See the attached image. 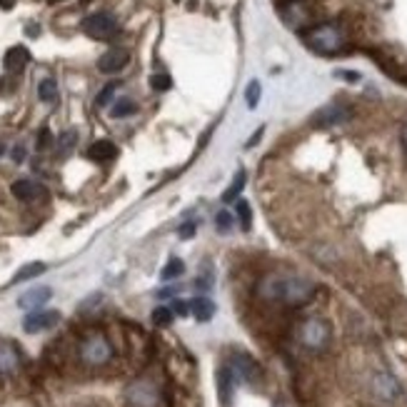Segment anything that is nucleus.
Wrapping results in <instances>:
<instances>
[{"instance_id": "nucleus-1", "label": "nucleus", "mask_w": 407, "mask_h": 407, "mask_svg": "<svg viewBox=\"0 0 407 407\" xmlns=\"http://www.w3.org/2000/svg\"><path fill=\"white\" fill-rule=\"evenodd\" d=\"M257 295L268 302H280L288 307H300L313 300L315 285L307 277L293 272H270L257 285Z\"/></svg>"}, {"instance_id": "nucleus-2", "label": "nucleus", "mask_w": 407, "mask_h": 407, "mask_svg": "<svg viewBox=\"0 0 407 407\" xmlns=\"http://www.w3.org/2000/svg\"><path fill=\"white\" fill-rule=\"evenodd\" d=\"M307 48L320 55H335L345 48L347 38H345V31L340 26H332V23H322V26H313L302 33Z\"/></svg>"}, {"instance_id": "nucleus-3", "label": "nucleus", "mask_w": 407, "mask_h": 407, "mask_svg": "<svg viewBox=\"0 0 407 407\" xmlns=\"http://www.w3.org/2000/svg\"><path fill=\"white\" fill-rule=\"evenodd\" d=\"M78 357L88 367H103V365L113 360V345H110V340L103 332L93 330L88 335H83L80 345H78Z\"/></svg>"}, {"instance_id": "nucleus-4", "label": "nucleus", "mask_w": 407, "mask_h": 407, "mask_svg": "<svg viewBox=\"0 0 407 407\" xmlns=\"http://www.w3.org/2000/svg\"><path fill=\"white\" fill-rule=\"evenodd\" d=\"M332 338V330L327 325V320L322 318H307L297 327V340L307 352H322L327 350Z\"/></svg>"}, {"instance_id": "nucleus-5", "label": "nucleus", "mask_w": 407, "mask_h": 407, "mask_svg": "<svg viewBox=\"0 0 407 407\" xmlns=\"http://www.w3.org/2000/svg\"><path fill=\"white\" fill-rule=\"evenodd\" d=\"M125 400L130 407H163V395H160L155 382L150 380L132 382L125 392Z\"/></svg>"}, {"instance_id": "nucleus-6", "label": "nucleus", "mask_w": 407, "mask_h": 407, "mask_svg": "<svg viewBox=\"0 0 407 407\" xmlns=\"http://www.w3.org/2000/svg\"><path fill=\"white\" fill-rule=\"evenodd\" d=\"M280 18L282 23L293 31H302L313 28V10L305 6V0H297V3H280Z\"/></svg>"}, {"instance_id": "nucleus-7", "label": "nucleus", "mask_w": 407, "mask_h": 407, "mask_svg": "<svg viewBox=\"0 0 407 407\" xmlns=\"http://www.w3.org/2000/svg\"><path fill=\"white\" fill-rule=\"evenodd\" d=\"M83 33L93 40H107L118 35V20L110 13H93L83 20Z\"/></svg>"}, {"instance_id": "nucleus-8", "label": "nucleus", "mask_w": 407, "mask_h": 407, "mask_svg": "<svg viewBox=\"0 0 407 407\" xmlns=\"http://www.w3.org/2000/svg\"><path fill=\"white\" fill-rule=\"evenodd\" d=\"M227 370L232 372V380L245 382V385H252V382H257L260 377H263L260 365H257L252 357L243 355V352H235V355L230 357V367Z\"/></svg>"}, {"instance_id": "nucleus-9", "label": "nucleus", "mask_w": 407, "mask_h": 407, "mask_svg": "<svg viewBox=\"0 0 407 407\" xmlns=\"http://www.w3.org/2000/svg\"><path fill=\"white\" fill-rule=\"evenodd\" d=\"M370 390H372V397L380 402H395L402 395L400 382L395 380V375L385 372V370H380V372L372 375V380H370Z\"/></svg>"}, {"instance_id": "nucleus-10", "label": "nucleus", "mask_w": 407, "mask_h": 407, "mask_svg": "<svg viewBox=\"0 0 407 407\" xmlns=\"http://www.w3.org/2000/svg\"><path fill=\"white\" fill-rule=\"evenodd\" d=\"M60 322V313L58 310H33L23 318V330L35 335V332L51 330Z\"/></svg>"}, {"instance_id": "nucleus-11", "label": "nucleus", "mask_w": 407, "mask_h": 407, "mask_svg": "<svg viewBox=\"0 0 407 407\" xmlns=\"http://www.w3.org/2000/svg\"><path fill=\"white\" fill-rule=\"evenodd\" d=\"M23 365V355H20L18 345L13 340L0 338V375H15Z\"/></svg>"}, {"instance_id": "nucleus-12", "label": "nucleus", "mask_w": 407, "mask_h": 407, "mask_svg": "<svg viewBox=\"0 0 407 407\" xmlns=\"http://www.w3.org/2000/svg\"><path fill=\"white\" fill-rule=\"evenodd\" d=\"M128 60H130V53H128L125 48H113V51H107L101 55V60H98V70L105 73V76H110V73H120V70L128 65Z\"/></svg>"}, {"instance_id": "nucleus-13", "label": "nucleus", "mask_w": 407, "mask_h": 407, "mask_svg": "<svg viewBox=\"0 0 407 407\" xmlns=\"http://www.w3.org/2000/svg\"><path fill=\"white\" fill-rule=\"evenodd\" d=\"M347 118H350V110H347V107L327 105V107H322V110H318V113L313 115V125L332 128V125H340V123H345Z\"/></svg>"}, {"instance_id": "nucleus-14", "label": "nucleus", "mask_w": 407, "mask_h": 407, "mask_svg": "<svg viewBox=\"0 0 407 407\" xmlns=\"http://www.w3.org/2000/svg\"><path fill=\"white\" fill-rule=\"evenodd\" d=\"M10 193L23 202H35L45 198V188L35 180H15L13 185H10Z\"/></svg>"}, {"instance_id": "nucleus-15", "label": "nucleus", "mask_w": 407, "mask_h": 407, "mask_svg": "<svg viewBox=\"0 0 407 407\" xmlns=\"http://www.w3.org/2000/svg\"><path fill=\"white\" fill-rule=\"evenodd\" d=\"M53 297V290L51 288H33L28 290V293H23L18 297V305L23 307V310H38V307H43L45 302Z\"/></svg>"}, {"instance_id": "nucleus-16", "label": "nucleus", "mask_w": 407, "mask_h": 407, "mask_svg": "<svg viewBox=\"0 0 407 407\" xmlns=\"http://www.w3.org/2000/svg\"><path fill=\"white\" fill-rule=\"evenodd\" d=\"M28 63H31V53H28V48H23V45H13V48L6 53V58H3V65H6L8 73H20Z\"/></svg>"}, {"instance_id": "nucleus-17", "label": "nucleus", "mask_w": 407, "mask_h": 407, "mask_svg": "<svg viewBox=\"0 0 407 407\" xmlns=\"http://www.w3.org/2000/svg\"><path fill=\"white\" fill-rule=\"evenodd\" d=\"M115 155H118V148H115V143H110V140H95L88 148V157L93 163H107V160H113Z\"/></svg>"}, {"instance_id": "nucleus-18", "label": "nucleus", "mask_w": 407, "mask_h": 407, "mask_svg": "<svg viewBox=\"0 0 407 407\" xmlns=\"http://www.w3.org/2000/svg\"><path fill=\"white\" fill-rule=\"evenodd\" d=\"M190 313L195 315V320L207 322V320H213L215 305H213V300H207V297H195V300H190Z\"/></svg>"}, {"instance_id": "nucleus-19", "label": "nucleus", "mask_w": 407, "mask_h": 407, "mask_svg": "<svg viewBox=\"0 0 407 407\" xmlns=\"http://www.w3.org/2000/svg\"><path fill=\"white\" fill-rule=\"evenodd\" d=\"M45 270H48V265H45V263H28V265H23V268H20L18 272H15V275H13V285H18V282L31 280V277L43 275Z\"/></svg>"}, {"instance_id": "nucleus-20", "label": "nucleus", "mask_w": 407, "mask_h": 407, "mask_svg": "<svg viewBox=\"0 0 407 407\" xmlns=\"http://www.w3.org/2000/svg\"><path fill=\"white\" fill-rule=\"evenodd\" d=\"M232 372L227 367H223L218 372V388H220V400L225 402L227 405V400H230V392H232Z\"/></svg>"}, {"instance_id": "nucleus-21", "label": "nucleus", "mask_w": 407, "mask_h": 407, "mask_svg": "<svg viewBox=\"0 0 407 407\" xmlns=\"http://www.w3.org/2000/svg\"><path fill=\"white\" fill-rule=\"evenodd\" d=\"M38 98L43 103H55L58 101V83L53 78H45L38 85Z\"/></svg>"}, {"instance_id": "nucleus-22", "label": "nucleus", "mask_w": 407, "mask_h": 407, "mask_svg": "<svg viewBox=\"0 0 407 407\" xmlns=\"http://www.w3.org/2000/svg\"><path fill=\"white\" fill-rule=\"evenodd\" d=\"M182 272H185V263H182L180 257H173V260L163 268L160 277H163V280H175V277L182 275Z\"/></svg>"}, {"instance_id": "nucleus-23", "label": "nucleus", "mask_w": 407, "mask_h": 407, "mask_svg": "<svg viewBox=\"0 0 407 407\" xmlns=\"http://www.w3.org/2000/svg\"><path fill=\"white\" fill-rule=\"evenodd\" d=\"M235 213H238V220H240V227H243V232H250L252 227V213H250V205L245 200L238 202V207H235Z\"/></svg>"}, {"instance_id": "nucleus-24", "label": "nucleus", "mask_w": 407, "mask_h": 407, "mask_svg": "<svg viewBox=\"0 0 407 407\" xmlns=\"http://www.w3.org/2000/svg\"><path fill=\"white\" fill-rule=\"evenodd\" d=\"M173 310L170 307H155L153 310V315H150V320H153V325H157V327H168L170 322H173Z\"/></svg>"}, {"instance_id": "nucleus-25", "label": "nucleus", "mask_w": 407, "mask_h": 407, "mask_svg": "<svg viewBox=\"0 0 407 407\" xmlns=\"http://www.w3.org/2000/svg\"><path fill=\"white\" fill-rule=\"evenodd\" d=\"M135 110H138V105H135L132 101H128V98H123V101H118L113 105L110 115H113V118H128V115H132Z\"/></svg>"}, {"instance_id": "nucleus-26", "label": "nucleus", "mask_w": 407, "mask_h": 407, "mask_svg": "<svg viewBox=\"0 0 407 407\" xmlns=\"http://www.w3.org/2000/svg\"><path fill=\"white\" fill-rule=\"evenodd\" d=\"M243 188H245V173L240 170L238 175H235V180L230 182V188H227V190H225V195H223V200H225V202H232V200H235V198L240 195V190H243Z\"/></svg>"}, {"instance_id": "nucleus-27", "label": "nucleus", "mask_w": 407, "mask_h": 407, "mask_svg": "<svg viewBox=\"0 0 407 407\" xmlns=\"http://www.w3.org/2000/svg\"><path fill=\"white\" fill-rule=\"evenodd\" d=\"M150 88L157 93H165V90L173 88V80H170L168 73H155V76H150Z\"/></svg>"}, {"instance_id": "nucleus-28", "label": "nucleus", "mask_w": 407, "mask_h": 407, "mask_svg": "<svg viewBox=\"0 0 407 407\" xmlns=\"http://www.w3.org/2000/svg\"><path fill=\"white\" fill-rule=\"evenodd\" d=\"M215 227H218V232L227 235V232L232 230V213H227V210H220V213L215 215Z\"/></svg>"}, {"instance_id": "nucleus-29", "label": "nucleus", "mask_w": 407, "mask_h": 407, "mask_svg": "<svg viewBox=\"0 0 407 407\" xmlns=\"http://www.w3.org/2000/svg\"><path fill=\"white\" fill-rule=\"evenodd\" d=\"M245 101H248V105H250V107H257V103H260V83H257V80L248 83V90H245Z\"/></svg>"}, {"instance_id": "nucleus-30", "label": "nucleus", "mask_w": 407, "mask_h": 407, "mask_svg": "<svg viewBox=\"0 0 407 407\" xmlns=\"http://www.w3.org/2000/svg\"><path fill=\"white\" fill-rule=\"evenodd\" d=\"M115 88H118V85H115V83H110V85H105V88L101 90V95H98V98H95V105H107V103L113 101V95H115Z\"/></svg>"}, {"instance_id": "nucleus-31", "label": "nucleus", "mask_w": 407, "mask_h": 407, "mask_svg": "<svg viewBox=\"0 0 407 407\" xmlns=\"http://www.w3.org/2000/svg\"><path fill=\"white\" fill-rule=\"evenodd\" d=\"M392 327L397 332H407V307L405 310H395L392 313Z\"/></svg>"}, {"instance_id": "nucleus-32", "label": "nucleus", "mask_w": 407, "mask_h": 407, "mask_svg": "<svg viewBox=\"0 0 407 407\" xmlns=\"http://www.w3.org/2000/svg\"><path fill=\"white\" fill-rule=\"evenodd\" d=\"M78 143V132L76 130H65L63 135H60V150H70V148H73V145Z\"/></svg>"}, {"instance_id": "nucleus-33", "label": "nucleus", "mask_w": 407, "mask_h": 407, "mask_svg": "<svg viewBox=\"0 0 407 407\" xmlns=\"http://www.w3.org/2000/svg\"><path fill=\"white\" fill-rule=\"evenodd\" d=\"M195 230H198L195 223H182V225L177 227V235H180V240H190V238H195Z\"/></svg>"}, {"instance_id": "nucleus-34", "label": "nucleus", "mask_w": 407, "mask_h": 407, "mask_svg": "<svg viewBox=\"0 0 407 407\" xmlns=\"http://www.w3.org/2000/svg\"><path fill=\"white\" fill-rule=\"evenodd\" d=\"M170 310H173V315H180V318H185V315H190V302L173 300V305H170Z\"/></svg>"}, {"instance_id": "nucleus-35", "label": "nucleus", "mask_w": 407, "mask_h": 407, "mask_svg": "<svg viewBox=\"0 0 407 407\" xmlns=\"http://www.w3.org/2000/svg\"><path fill=\"white\" fill-rule=\"evenodd\" d=\"M51 143H53V132L48 130V128H43V130H40V135H38V150L51 148Z\"/></svg>"}, {"instance_id": "nucleus-36", "label": "nucleus", "mask_w": 407, "mask_h": 407, "mask_svg": "<svg viewBox=\"0 0 407 407\" xmlns=\"http://www.w3.org/2000/svg\"><path fill=\"white\" fill-rule=\"evenodd\" d=\"M335 76H338V78H343V80H350V83L360 80V76H357V73H350V70H338V73H335Z\"/></svg>"}, {"instance_id": "nucleus-37", "label": "nucleus", "mask_w": 407, "mask_h": 407, "mask_svg": "<svg viewBox=\"0 0 407 407\" xmlns=\"http://www.w3.org/2000/svg\"><path fill=\"white\" fill-rule=\"evenodd\" d=\"M175 293H177L175 288H165V290H157V297H160V300H165V297H173Z\"/></svg>"}, {"instance_id": "nucleus-38", "label": "nucleus", "mask_w": 407, "mask_h": 407, "mask_svg": "<svg viewBox=\"0 0 407 407\" xmlns=\"http://www.w3.org/2000/svg\"><path fill=\"white\" fill-rule=\"evenodd\" d=\"M23 157H26V150H23V148L18 145V148L13 150V160H15V163H23Z\"/></svg>"}, {"instance_id": "nucleus-39", "label": "nucleus", "mask_w": 407, "mask_h": 407, "mask_svg": "<svg viewBox=\"0 0 407 407\" xmlns=\"http://www.w3.org/2000/svg\"><path fill=\"white\" fill-rule=\"evenodd\" d=\"M15 3H18V0H0V8H3V10H10Z\"/></svg>"}, {"instance_id": "nucleus-40", "label": "nucleus", "mask_w": 407, "mask_h": 407, "mask_svg": "<svg viewBox=\"0 0 407 407\" xmlns=\"http://www.w3.org/2000/svg\"><path fill=\"white\" fill-rule=\"evenodd\" d=\"M48 3H51V6H55V3H63V0H48Z\"/></svg>"}, {"instance_id": "nucleus-41", "label": "nucleus", "mask_w": 407, "mask_h": 407, "mask_svg": "<svg viewBox=\"0 0 407 407\" xmlns=\"http://www.w3.org/2000/svg\"><path fill=\"white\" fill-rule=\"evenodd\" d=\"M277 3H297V0H277Z\"/></svg>"}, {"instance_id": "nucleus-42", "label": "nucleus", "mask_w": 407, "mask_h": 407, "mask_svg": "<svg viewBox=\"0 0 407 407\" xmlns=\"http://www.w3.org/2000/svg\"><path fill=\"white\" fill-rule=\"evenodd\" d=\"M3 153H6V148H3V145H0V155H3Z\"/></svg>"}, {"instance_id": "nucleus-43", "label": "nucleus", "mask_w": 407, "mask_h": 407, "mask_svg": "<svg viewBox=\"0 0 407 407\" xmlns=\"http://www.w3.org/2000/svg\"><path fill=\"white\" fill-rule=\"evenodd\" d=\"M83 3H88V0H83Z\"/></svg>"}]
</instances>
